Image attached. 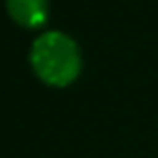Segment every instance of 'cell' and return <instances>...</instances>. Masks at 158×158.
<instances>
[{"mask_svg":"<svg viewBox=\"0 0 158 158\" xmlns=\"http://www.w3.org/2000/svg\"><path fill=\"white\" fill-rule=\"evenodd\" d=\"M31 65L44 82L61 87L78 76L80 56L76 44L67 35L46 31L31 46Z\"/></svg>","mask_w":158,"mask_h":158,"instance_id":"cell-1","label":"cell"},{"mask_svg":"<svg viewBox=\"0 0 158 158\" xmlns=\"http://www.w3.org/2000/svg\"><path fill=\"white\" fill-rule=\"evenodd\" d=\"M7 9L22 26H39L46 20V0H7Z\"/></svg>","mask_w":158,"mask_h":158,"instance_id":"cell-2","label":"cell"}]
</instances>
